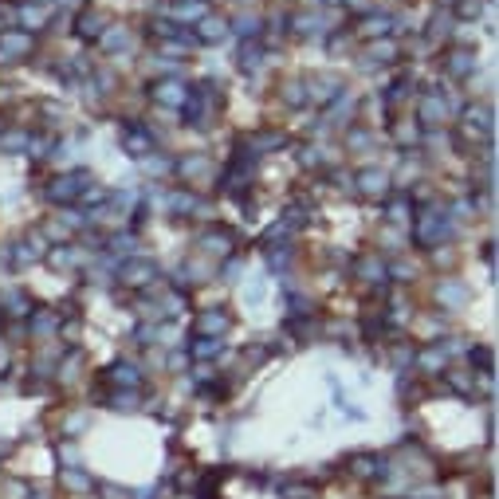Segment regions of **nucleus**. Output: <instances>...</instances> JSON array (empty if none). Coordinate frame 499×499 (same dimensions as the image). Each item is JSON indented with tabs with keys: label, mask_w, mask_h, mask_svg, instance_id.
I'll return each mask as SVG.
<instances>
[{
	"label": "nucleus",
	"mask_w": 499,
	"mask_h": 499,
	"mask_svg": "<svg viewBox=\"0 0 499 499\" xmlns=\"http://www.w3.org/2000/svg\"><path fill=\"white\" fill-rule=\"evenodd\" d=\"M83 189H87V173H63V177H55L48 185V200H75L83 197Z\"/></svg>",
	"instance_id": "obj_1"
},
{
	"label": "nucleus",
	"mask_w": 499,
	"mask_h": 499,
	"mask_svg": "<svg viewBox=\"0 0 499 499\" xmlns=\"http://www.w3.org/2000/svg\"><path fill=\"white\" fill-rule=\"evenodd\" d=\"M32 51V36L28 32H4L0 36V63H16Z\"/></svg>",
	"instance_id": "obj_2"
},
{
	"label": "nucleus",
	"mask_w": 499,
	"mask_h": 499,
	"mask_svg": "<svg viewBox=\"0 0 499 499\" xmlns=\"http://www.w3.org/2000/svg\"><path fill=\"white\" fill-rule=\"evenodd\" d=\"M193 330H197L200 339H217V334L228 330V315H224V310H205V315L193 319Z\"/></svg>",
	"instance_id": "obj_3"
},
{
	"label": "nucleus",
	"mask_w": 499,
	"mask_h": 499,
	"mask_svg": "<svg viewBox=\"0 0 499 499\" xmlns=\"http://www.w3.org/2000/svg\"><path fill=\"white\" fill-rule=\"evenodd\" d=\"M150 280H158V268H153L150 260H130L122 268V283H126V287H146Z\"/></svg>",
	"instance_id": "obj_4"
},
{
	"label": "nucleus",
	"mask_w": 499,
	"mask_h": 499,
	"mask_svg": "<svg viewBox=\"0 0 499 499\" xmlns=\"http://www.w3.org/2000/svg\"><path fill=\"white\" fill-rule=\"evenodd\" d=\"M358 189L366 193V197H385V193H390V173L362 170V173H358Z\"/></svg>",
	"instance_id": "obj_5"
},
{
	"label": "nucleus",
	"mask_w": 499,
	"mask_h": 499,
	"mask_svg": "<svg viewBox=\"0 0 499 499\" xmlns=\"http://www.w3.org/2000/svg\"><path fill=\"white\" fill-rule=\"evenodd\" d=\"M413 362H417L425 374H440L444 362H449V350H444V346H429V350H421V354H413Z\"/></svg>",
	"instance_id": "obj_6"
},
{
	"label": "nucleus",
	"mask_w": 499,
	"mask_h": 499,
	"mask_svg": "<svg viewBox=\"0 0 499 499\" xmlns=\"http://www.w3.org/2000/svg\"><path fill=\"white\" fill-rule=\"evenodd\" d=\"M153 95H158V102H165V107H181V102L189 99V95H185V83H177V79L158 83V87H153Z\"/></svg>",
	"instance_id": "obj_7"
},
{
	"label": "nucleus",
	"mask_w": 499,
	"mask_h": 499,
	"mask_svg": "<svg viewBox=\"0 0 499 499\" xmlns=\"http://www.w3.org/2000/svg\"><path fill=\"white\" fill-rule=\"evenodd\" d=\"M421 122H425V126H440V122H444V99H437V95L421 99Z\"/></svg>",
	"instance_id": "obj_8"
},
{
	"label": "nucleus",
	"mask_w": 499,
	"mask_h": 499,
	"mask_svg": "<svg viewBox=\"0 0 499 499\" xmlns=\"http://www.w3.org/2000/svg\"><path fill=\"white\" fill-rule=\"evenodd\" d=\"M200 248L212 252V256H228V252H232V236H228V232H205V236H200Z\"/></svg>",
	"instance_id": "obj_9"
},
{
	"label": "nucleus",
	"mask_w": 499,
	"mask_h": 499,
	"mask_svg": "<svg viewBox=\"0 0 499 499\" xmlns=\"http://www.w3.org/2000/svg\"><path fill=\"white\" fill-rule=\"evenodd\" d=\"M472 71H476V55H472V51H452L449 55V75L464 79V75H472Z\"/></svg>",
	"instance_id": "obj_10"
},
{
	"label": "nucleus",
	"mask_w": 499,
	"mask_h": 499,
	"mask_svg": "<svg viewBox=\"0 0 499 499\" xmlns=\"http://www.w3.org/2000/svg\"><path fill=\"white\" fill-rule=\"evenodd\" d=\"M334 95H339V79H330V75H322V79H310V99L330 102Z\"/></svg>",
	"instance_id": "obj_11"
},
{
	"label": "nucleus",
	"mask_w": 499,
	"mask_h": 499,
	"mask_svg": "<svg viewBox=\"0 0 499 499\" xmlns=\"http://www.w3.org/2000/svg\"><path fill=\"white\" fill-rule=\"evenodd\" d=\"M122 142H126V150H134V158H146L150 153V134H142V130H126L122 134Z\"/></svg>",
	"instance_id": "obj_12"
},
{
	"label": "nucleus",
	"mask_w": 499,
	"mask_h": 499,
	"mask_svg": "<svg viewBox=\"0 0 499 499\" xmlns=\"http://www.w3.org/2000/svg\"><path fill=\"white\" fill-rule=\"evenodd\" d=\"M110 381H114V385H138L142 381V374H138V366H126V362H118V366L110 369Z\"/></svg>",
	"instance_id": "obj_13"
},
{
	"label": "nucleus",
	"mask_w": 499,
	"mask_h": 499,
	"mask_svg": "<svg viewBox=\"0 0 499 499\" xmlns=\"http://www.w3.org/2000/svg\"><path fill=\"white\" fill-rule=\"evenodd\" d=\"M358 275H362V280H369V283L385 280V264H381L378 256H362V260H358Z\"/></svg>",
	"instance_id": "obj_14"
},
{
	"label": "nucleus",
	"mask_w": 499,
	"mask_h": 499,
	"mask_svg": "<svg viewBox=\"0 0 499 499\" xmlns=\"http://www.w3.org/2000/svg\"><path fill=\"white\" fill-rule=\"evenodd\" d=\"M224 32H228V24L220 20V16H205V20H200V40H220V36H224Z\"/></svg>",
	"instance_id": "obj_15"
},
{
	"label": "nucleus",
	"mask_w": 499,
	"mask_h": 499,
	"mask_svg": "<svg viewBox=\"0 0 499 499\" xmlns=\"http://www.w3.org/2000/svg\"><path fill=\"white\" fill-rule=\"evenodd\" d=\"M437 295H440V303H449V307H460V303L468 299V291L460 287V283H452V280H449V283H440Z\"/></svg>",
	"instance_id": "obj_16"
},
{
	"label": "nucleus",
	"mask_w": 499,
	"mask_h": 499,
	"mask_svg": "<svg viewBox=\"0 0 499 499\" xmlns=\"http://www.w3.org/2000/svg\"><path fill=\"white\" fill-rule=\"evenodd\" d=\"M63 488L87 491V488H90V476H87V472H79V468H67V472H63Z\"/></svg>",
	"instance_id": "obj_17"
},
{
	"label": "nucleus",
	"mask_w": 499,
	"mask_h": 499,
	"mask_svg": "<svg viewBox=\"0 0 499 499\" xmlns=\"http://www.w3.org/2000/svg\"><path fill=\"white\" fill-rule=\"evenodd\" d=\"M393 55H397V48H393V43H374V48L366 51V63H390Z\"/></svg>",
	"instance_id": "obj_18"
},
{
	"label": "nucleus",
	"mask_w": 499,
	"mask_h": 499,
	"mask_svg": "<svg viewBox=\"0 0 499 499\" xmlns=\"http://www.w3.org/2000/svg\"><path fill=\"white\" fill-rule=\"evenodd\" d=\"M220 354V339H197L193 342V358H217Z\"/></svg>",
	"instance_id": "obj_19"
},
{
	"label": "nucleus",
	"mask_w": 499,
	"mask_h": 499,
	"mask_svg": "<svg viewBox=\"0 0 499 499\" xmlns=\"http://www.w3.org/2000/svg\"><path fill=\"white\" fill-rule=\"evenodd\" d=\"M390 16H369L366 24H362V32H366V36H385V32H390Z\"/></svg>",
	"instance_id": "obj_20"
},
{
	"label": "nucleus",
	"mask_w": 499,
	"mask_h": 499,
	"mask_svg": "<svg viewBox=\"0 0 499 499\" xmlns=\"http://www.w3.org/2000/svg\"><path fill=\"white\" fill-rule=\"evenodd\" d=\"M479 12H484V0H456V16L464 20H476Z\"/></svg>",
	"instance_id": "obj_21"
},
{
	"label": "nucleus",
	"mask_w": 499,
	"mask_h": 499,
	"mask_svg": "<svg viewBox=\"0 0 499 499\" xmlns=\"http://www.w3.org/2000/svg\"><path fill=\"white\" fill-rule=\"evenodd\" d=\"M126 36H130L126 28H110L107 36H102V48H107V51H118L122 43H126Z\"/></svg>",
	"instance_id": "obj_22"
},
{
	"label": "nucleus",
	"mask_w": 499,
	"mask_h": 499,
	"mask_svg": "<svg viewBox=\"0 0 499 499\" xmlns=\"http://www.w3.org/2000/svg\"><path fill=\"white\" fill-rule=\"evenodd\" d=\"M110 401H114V409H122V413H126V409H138V393H130V390H118Z\"/></svg>",
	"instance_id": "obj_23"
},
{
	"label": "nucleus",
	"mask_w": 499,
	"mask_h": 499,
	"mask_svg": "<svg viewBox=\"0 0 499 499\" xmlns=\"http://www.w3.org/2000/svg\"><path fill=\"white\" fill-rule=\"evenodd\" d=\"M177 170L185 173V177H193V173H205V170H209V161H205V158H185Z\"/></svg>",
	"instance_id": "obj_24"
},
{
	"label": "nucleus",
	"mask_w": 499,
	"mask_h": 499,
	"mask_svg": "<svg viewBox=\"0 0 499 499\" xmlns=\"http://www.w3.org/2000/svg\"><path fill=\"white\" fill-rule=\"evenodd\" d=\"M79 24H83V28H79V36H83V40H99V32H102V28H99V20H95L90 12H87V16H83Z\"/></svg>",
	"instance_id": "obj_25"
},
{
	"label": "nucleus",
	"mask_w": 499,
	"mask_h": 499,
	"mask_svg": "<svg viewBox=\"0 0 499 499\" xmlns=\"http://www.w3.org/2000/svg\"><path fill=\"white\" fill-rule=\"evenodd\" d=\"M283 99H287L291 107H303V102H307V95H303L299 83H287V87H283Z\"/></svg>",
	"instance_id": "obj_26"
},
{
	"label": "nucleus",
	"mask_w": 499,
	"mask_h": 499,
	"mask_svg": "<svg viewBox=\"0 0 499 499\" xmlns=\"http://www.w3.org/2000/svg\"><path fill=\"white\" fill-rule=\"evenodd\" d=\"M20 146H28V134H4V138H0V150H20Z\"/></svg>",
	"instance_id": "obj_27"
},
{
	"label": "nucleus",
	"mask_w": 499,
	"mask_h": 499,
	"mask_svg": "<svg viewBox=\"0 0 499 499\" xmlns=\"http://www.w3.org/2000/svg\"><path fill=\"white\" fill-rule=\"evenodd\" d=\"M134 248V236H126V232H122V236H114L110 240V252H114V256H126V252Z\"/></svg>",
	"instance_id": "obj_28"
},
{
	"label": "nucleus",
	"mask_w": 499,
	"mask_h": 499,
	"mask_svg": "<svg viewBox=\"0 0 499 499\" xmlns=\"http://www.w3.org/2000/svg\"><path fill=\"white\" fill-rule=\"evenodd\" d=\"M51 327H55V319H51L48 310H40V315H36V319H32V330H36V334H48Z\"/></svg>",
	"instance_id": "obj_29"
},
{
	"label": "nucleus",
	"mask_w": 499,
	"mask_h": 499,
	"mask_svg": "<svg viewBox=\"0 0 499 499\" xmlns=\"http://www.w3.org/2000/svg\"><path fill=\"white\" fill-rule=\"evenodd\" d=\"M393 138L401 146H409V142H417V126H393Z\"/></svg>",
	"instance_id": "obj_30"
},
{
	"label": "nucleus",
	"mask_w": 499,
	"mask_h": 499,
	"mask_svg": "<svg viewBox=\"0 0 499 499\" xmlns=\"http://www.w3.org/2000/svg\"><path fill=\"white\" fill-rule=\"evenodd\" d=\"M260 67V48H244V71Z\"/></svg>",
	"instance_id": "obj_31"
},
{
	"label": "nucleus",
	"mask_w": 499,
	"mask_h": 499,
	"mask_svg": "<svg viewBox=\"0 0 499 499\" xmlns=\"http://www.w3.org/2000/svg\"><path fill=\"white\" fill-rule=\"evenodd\" d=\"M20 16H24V24H43L48 20V12H40V8H24Z\"/></svg>",
	"instance_id": "obj_32"
},
{
	"label": "nucleus",
	"mask_w": 499,
	"mask_h": 499,
	"mask_svg": "<svg viewBox=\"0 0 499 499\" xmlns=\"http://www.w3.org/2000/svg\"><path fill=\"white\" fill-rule=\"evenodd\" d=\"M405 217H409V209H405V200H397V205L390 209V220H393V224H401Z\"/></svg>",
	"instance_id": "obj_33"
},
{
	"label": "nucleus",
	"mask_w": 499,
	"mask_h": 499,
	"mask_svg": "<svg viewBox=\"0 0 499 499\" xmlns=\"http://www.w3.org/2000/svg\"><path fill=\"white\" fill-rule=\"evenodd\" d=\"M240 32L252 36V32H260V20H252V16H240Z\"/></svg>",
	"instance_id": "obj_34"
},
{
	"label": "nucleus",
	"mask_w": 499,
	"mask_h": 499,
	"mask_svg": "<svg viewBox=\"0 0 499 499\" xmlns=\"http://www.w3.org/2000/svg\"><path fill=\"white\" fill-rule=\"evenodd\" d=\"M295 24H299V32H315V24H319V20H315V16H295ZM319 28H322V24H319Z\"/></svg>",
	"instance_id": "obj_35"
},
{
	"label": "nucleus",
	"mask_w": 499,
	"mask_h": 499,
	"mask_svg": "<svg viewBox=\"0 0 499 499\" xmlns=\"http://www.w3.org/2000/svg\"><path fill=\"white\" fill-rule=\"evenodd\" d=\"M452 385H456V390H464V393H468V390H472V378H464V374H452Z\"/></svg>",
	"instance_id": "obj_36"
},
{
	"label": "nucleus",
	"mask_w": 499,
	"mask_h": 499,
	"mask_svg": "<svg viewBox=\"0 0 499 499\" xmlns=\"http://www.w3.org/2000/svg\"><path fill=\"white\" fill-rule=\"evenodd\" d=\"M0 362H4V346H0Z\"/></svg>",
	"instance_id": "obj_37"
},
{
	"label": "nucleus",
	"mask_w": 499,
	"mask_h": 499,
	"mask_svg": "<svg viewBox=\"0 0 499 499\" xmlns=\"http://www.w3.org/2000/svg\"><path fill=\"white\" fill-rule=\"evenodd\" d=\"M32 499H48V495H32Z\"/></svg>",
	"instance_id": "obj_38"
}]
</instances>
